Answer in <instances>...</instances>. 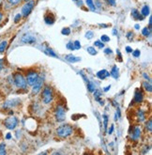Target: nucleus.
<instances>
[{"label":"nucleus","instance_id":"1","mask_svg":"<svg viewBox=\"0 0 152 155\" xmlns=\"http://www.w3.org/2000/svg\"><path fill=\"white\" fill-rule=\"evenodd\" d=\"M73 133V129L71 125L69 124H66V125H62L59 128H57L56 130V134L58 136H60V137H64L66 138L68 136L72 135Z\"/></svg>","mask_w":152,"mask_h":155},{"label":"nucleus","instance_id":"2","mask_svg":"<svg viewBox=\"0 0 152 155\" xmlns=\"http://www.w3.org/2000/svg\"><path fill=\"white\" fill-rule=\"evenodd\" d=\"M13 81H14L15 86L17 87H19V88L26 89V87H27L26 79H25V77L19 73H15L13 74Z\"/></svg>","mask_w":152,"mask_h":155},{"label":"nucleus","instance_id":"3","mask_svg":"<svg viewBox=\"0 0 152 155\" xmlns=\"http://www.w3.org/2000/svg\"><path fill=\"white\" fill-rule=\"evenodd\" d=\"M53 98H54V94H53L52 87H50L49 86L44 87L43 91H42V101H43V103L46 104H50L53 101Z\"/></svg>","mask_w":152,"mask_h":155},{"label":"nucleus","instance_id":"4","mask_svg":"<svg viewBox=\"0 0 152 155\" xmlns=\"http://www.w3.org/2000/svg\"><path fill=\"white\" fill-rule=\"evenodd\" d=\"M66 118V110L62 105H57L56 108V120L58 122H62Z\"/></svg>","mask_w":152,"mask_h":155},{"label":"nucleus","instance_id":"5","mask_svg":"<svg viewBox=\"0 0 152 155\" xmlns=\"http://www.w3.org/2000/svg\"><path fill=\"white\" fill-rule=\"evenodd\" d=\"M17 123H18V120L15 117H9L4 121L6 128H8L9 130H14L17 126Z\"/></svg>","mask_w":152,"mask_h":155},{"label":"nucleus","instance_id":"6","mask_svg":"<svg viewBox=\"0 0 152 155\" xmlns=\"http://www.w3.org/2000/svg\"><path fill=\"white\" fill-rule=\"evenodd\" d=\"M34 5H35L34 1H27V3H26L22 8V15L24 17H27L31 13V11L34 8Z\"/></svg>","mask_w":152,"mask_h":155},{"label":"nucleus","instance_id":"7","mask_svg":"<svg viewBox=\"0 0 152 155\" xmlns=\"http://www.w3.org/2000/svg\"><path fill=\"white\" fill-rule=\"evenodd\" d=\"M38 78H39V74L36 73V71H30L27 73V76H26V83L29 86H33L35 83L37 82Z\"/></svg>","mask_w":152,"mask_h":155},{"label":"nucleus","instance_id":"8","mask_svg":"<svg viewBox=\"0 0 152 155\" xmlns=\"http://www.w3.org/2000/svg\"><path fill=\"white\" fill-rule=\"evenodd\" d=\"M42 85H43V79H42V78H39V77L38 80H37V82L35 83V84L32 86V87H33V88H32L33 94L39 93L40 89L42 88Z\"/></svg>","mask_w":152,"mask_h":155},{"label":"nucleus","instance_id":"9","mask_svg":"<svg viewBox=\"0 0 152 155\" xmlns=\"http://www.w3.org/2000/svg\"><path fill=\"white\" fill-rule=\"evenodd\" d=\"M22 43H28V44H33L36 43V39H35V37H33V36L31 35H24L23 36V38H22Z\"/></svg>","mask_w":152,"mask_h":155},{"label":"nucleus","instance_id":"10","mask_svg":"<svg viewBox=\"0 0 152 155\" xmlns=\"http://www.w3.org/2000/svg\"><path fill=\"white\" fill-rule=\"evenodd\" d=\"M143 99H144L143 92L141 90H139V89H137L135 93H134V102L137 103V104H140V103L143 102Z\"/></svg>","mask_w":152,"mask_h":155},{"label":"nucleus","instance_id":"11","mask_svg":"<svg viewBox=\"0 0 152 155\" xmlns=\"http://www.w3.org/2000/svg\"><path fill=\"white\" fill-rule=\"evenodd\" d=\"M110 75V73H108V71L106 70H102V71H99L97 73V77L99 79L101 80H103L105 79L106 77H108Z\"/></svg>","mask_w":152,"mask_h":155},{"label":"nucleus","instance_id":"12","mask_svg":"<svg viewBox=\"0 0 152 155\" xmlns=\"http://www.w3.org/2000/svg\"><path fill=\"white\" fill-rule=\"evenodd\" d=\"M132 16L133 17V19H135V20H140V21L144 20V16L135 9L132 10Z\"/></svg>","mask_w":152,"mask_h":155},{"label":"nucleus","instance_id":"13","mask_svg":"<svg viewBox=\"0 0 152 155\" xmlns=\"http://www.w3.org/2000/svg\"><path fill=\"white\" fill-rule=\"evenodd\" d=\"M65 59L67 61H69V62H71V63H75V62H78V61H80L81 60V57H75V56H73V55H67L66 57H65Z\"/></svg>","mask_w":152,"mask_h":155},{"label":"nucleus","instance_id":"14","mask_svg":"<svg viewBox=\"0 0 152 155\" xmlns=\"http://www.w3.org/2000/svg\"><path fill=\"white\" fill-rule=\"evenodd\" d=\"M44 21H45L46 24H47V25H53V24L55 23V17L52 13L46 14L44 16Z\"/></svg>","mask_w":152,"mask_h":155},{"label":"nucleus","instance_id":"15","mask_svg":"<svg viewBox=\"0 0 152 155\" xmlns=\"http://www.w3.org/2000/svg\"><path fill=\"white\" fill-rule=\"evenodd\" d=\"M140 135H141V129L139 127H135L132 132V138L133 140H136L140 137Z\"/></svg>","mask_w":152,"mask_h":155},{"label":"nucleus","instance_id":"16","mask_svg":"<svg viewBox=\"0 0 152 155\" xmlns=\"http://www.w3.org/2000/svg\"><path fill=\"white\" fill-rule=\"evenodd\" d=\"M94 98H95V100L97 101V102H99L101 104H103V101H101V96H102V91H100V90H98V89H95L94 91Z\"/></svg>","mask_w":152,"mask_h":155},{"label":"nucleus","instance_id":"17","mask_svg":"<svg viewBox=\"0 0 152 155\" xmlns=\"http://www.w3.org/2000/svg\"><path fill=\"white\" fill-rule=\"evenodd\" d=\"M118 73H119V70L118 68L116 67V66H114L112 68V70H111V73H110V75L114 77L115 79H118Z\"/></svg>","mask_w":152,"mask_h":155},{"label":"nucleus","instance_id":"18","mask_svg":"<svg viewBox=\"0 0 152 155\" xmlns=\"http://www.w3.org/2000/svg\"><path fill=\"white\" fill-rule=\"evenodd\" d=\"M17 103H19L18 100H10V101H8V102L4 104V107H11V106L17 105V104H18Z\"/></svg>","mask_w":152,"mask_h":155},{"label":"nucleus","instance_id":"19","mask_svg":"<svg viewBox=\"0 0 152 155\" xmlns=\"http://www.w3.org/2000/svg\"><path fill=\"white\" fill-rule=\"evenodd\" d=\"M86 3L87 5V7L90 9V10H92V11L96 10V6H95L94 2H93V0H86Z\"/></svg>","mask_w":152,"mask_h":155},{"label":"nucleus","instance_id":"20","mask_svg":"<svg viewBox=\"0 0 152 155\" xmlns=\"http://www.w3.org/2000/svg\"><path fill=\"white\" fill-rule=\"evenodd\" d=\"M137 118H138V120L140 122H142L145 120V113L143 110H138L137 112Z\"/></svg>","mask_w":152,"mask_h":155},{"label":"nucleus","instance_id":"21","mask_svg":"<svg viewBox=\"0 0 152 155\" xmlns=\"http://www.w3.org/2000/svg\"><path fill=\"white\" fill-rule=\"evenodd\" d=\"M141 14L144 17L149 15V7H148V6H147V5L144 6V7L142 8V10H141Z\"/></svg>","mask_w":152,"mask_h":155},{"label":"nucleus","instance_id":"22","mask_svg":"<svg viewBox=\"0 0 152 155\" xmlns=\"http://www.w3.org/2000/svg\"><path fill=\"white\" fill-rule=\"evenodd\" d=\"M142 34L145 36V37H150V35H151V28H149V27L143 28Z\"/></svg>","mask_w":152,"mask_h":155},{"label":"nucleus","instance_id":"23","mask_svg":"<svg viewBox=\"0 0 152 155\" xmlns=\"http://www.w3.org/2000/svg\"><path fill=\"white\" fill-rule=\"evenodd\" d=\"M143 86H144L145 89L147 91H148V92H151V91H152V87H151L150 82H148V81L144 82V83H143Z\"/></svg>","mask_w":152,"mask_h":155},{"label":"nucleus","instance_id":"24","mask_svg":"<svg viewBox=\"0 0 152 155\" xmlns=\"http://www.w3.org/2000/svg\"><path fill=\"white\" fill-rule=\"evenodd\" d=\"M86 51H87V53H88V54H90L91 56H95V55H97V54H98L97 50L95 49V47H91V46L87 47Z\"/></svg>","mask_w":152,"mask_h":155},{"label":"nucleus","instance_id":"25","mask_svg":"<svg viewBox=\"0 0 152 155\" xmlns=\"http://www.w3.org/2000/svg\"><path fill=\"white\" fill-rule=\"evenodd\" d=\"M7 45H8V43L6 40H3L1 43H0V53H4L6 48H7Z\"/></svg>","mask_w":152,"mask_h":155},{"label":"nucleus","instance_id":"26","mask_svg":"<svg viewBox=\"0 0 152 155\" xmlns=\"http://www.w3.org/2000/svg\"><path fill=\"white\" fill-rule=\"evenodd\" d=\"M86 85H87V88H88V91H90V92H93L95 90V85L93 84V83H91L90 81H88L86 83Z\"/></svg>","mask_w":152,"mask_h":155},{"label":"nucleus","instance_id":"27","mask_svg":"<svg viewBox=\"0 0 152 155\" xmlns=\"http://www.w3.org/2000/svg\"><path fill=\"white\" fill-rule=\"evenodd\" d=\"M145 128H147L148 130V132H152V120L151 118H149L148 121L147 122V124H145Z\"/></svg>","mask_w":152,"mask_h":155},{"label":"nucleus","instance_id":"28","mask_svg":"<svg viewBox=\"0 0 152 155\" xmlns=\"http://www.w3.org/2000/svg\"><path fill=\"white\" fill-rule=\"evenodd\" d=\"M103 126H104V131L107 129V124H108V117L106 115H103Z\"/></svg>","mask_w":152,"mask_h":155},{"label":"nucleus","instance_id":"29","mask_svg":"<svg viewBox=\"0 0 152 155\" xmlns=\"http://www.w3.org/2000/svg\"><path fill=\"white\" fill-rule=\"evenodd\" d=\"M61 33L63 35H65V36H68V35L71 34V29H69V27H64L61 30Z\"/></svg>","mask_w":152,"mask_h":155},{"label":"nucleus","instance_id":"30","mask_svg":"<svg viewBox=\"0 0 152 155\" xmlns=\"http://www.w3.org/2000/svg\"><path fill=\"white\" fill-rule=\"evenodd\" d=\"M94 44H95V46L99 47V48H101V49H102L104 47V43H102V40H96L94 43Z\"/></svg>","mask_w":152,"mask_h":155},{"label":"nucleus","instance_id":"31","mask_svg":"<svg viewBox=\"0 0 152 155\" xmlns=\"http://www.w3.org/2000/svg\"><path fill=\"white\" fill-rule=\"evenodd\" d=\"M0 154H6V145L5 143L0 144Z\"/></svg>","mask_w":152,"mask_h":155},{"label":"nucleus","instance_id":"32","mask_svg":"<svg viewBox=\"0 0 152 155\" xmlns=\"http://www.w3.org/2000/svg\"><path fill=\"white\" fill-rule=\"evenodd\" d=\"M101 40L102 41V43H108V41H110V38L107 35H102L101 37Z\"/></svg>","mask_w":152,"mask_h":155},{"label":"nucleus","instance_id":"33","mask_svg":"<svg viewBox=\"0 0 152 155\" xmlns=\"http://www.w3.org/2000/svg\"><path fill=\"white\" fill-rule=\"evenodd\" d=\"M93 36H94V32L93 31H87L86 33V38L88 39V40H91L93 38Z\"/></svg>","mask_w":152,"mask_h":155},{"label":"nucleus","instance_id":"34","mask_svg":"<svg viewBox=\"0 0 152 155\" xmlns=\"http://www.w3.org/2000/svg\"><path fill=\"white\" fill-rule=\"evenodd\" d=\"M46 51H47V54H48L49 56H51V57H57V56H56V54L54 51H53L51 48H47V49H46Z\"/></svg>","mask_w":152,"mask_h":155},{"label":"nucleus","instance_id":"35","mask_svg":"<svg viewBox=\"0 0 152 155\" xmlns=\"http://www.w3.org/2000/svg\"><path fill=\"white\" fill-rule=\"evenodd\" d=\"M73 44H74V48L76 49V50H79V49H81V44H80V41L79 40H75L74 43H73Z\"/></svg>","mask_w":152,"mask_h":155},{"label":"nucleus","instance_id":"36","mask_svg":"<svg viewBox=\"0 0 152 155\" xmlns=\"http://www.w3.org/2000/svg\"><path fill=\"white\" fill-rule=\"evenodd\" d=\"M67 48L68 49H69V50H75V48H74V44H73V43L72 41H69V43H67Z\"/></svg>","mask_w":152,"mask_h":155},{"label":"nucleus","instance_id":"37","mask_svg":"<svg viewBox=\"0 0 152 155\" xmlns=\"http://www.w3.org/2000/svg\"><path fill=\"white\" fill-rule=\"evenodd\" d=\"M140 50H138V49H136V50H134V51H132V56L134 57H140Z\"/></svg>","mask_w":152,"mask_h":155},{"label":"nucleus","instance_id":"38","mask_svg":"<svg viewBox=\"0 0 152 155\" xmlns=\"http://www.w3.org/2000/svg\"><path fill=\"white\" fill-rule=\"evenodd\" d=\"M21 18H22V14H20V13H18L16 16H15V18H14V22L17 24V23H19L20 21H21Z\"/></svg>","mask_w":152,"mask_h":155},{"label":"nucleus","instance_id":"39","mask_svg":"<svg viewBox=\"0 0 152 155\" xmlns=\"http://www.w3.org/2000/svg\"><path fill=\"white\" fill-rule=\"evenodd\" d=\"M9 3H10L11 5H16V4H18L21 0H8Z\"/></svg>","mask_w":152,"mask_h":155},{"label":"nucleus","instance_id":"40","mask_svg":"<svg viewBox=\"0 0 152 155\" xmlns=\"http://www.w3.org/2000/svg\"><path fill=\"white\" fill-rule=\"evenodd\" d=\"M110 6H115V0H105Z\"/></svg>","mask_w":152,"mask_h":155},{"label":"nucleus","instance_id":"41","mask_svg":"<svg viewBox=\"0 0 152 155\" xmlns=\"http://www.w3.org/2000/svg\"><path fill=\"white\" fill-rule=\"evenodd\" d=\"M132 37H133V33H132V32L130 31V32H128V33H127V38H128V40H131L132 39Z\"/></svg>","mask_w":152,"mask_h":155},{"label":"nucleus","instance_id":"42","mask_svg":"<svg viewBox=\"0 0 152 155\" xmlns=\"http://www.w3.org/2000/svg\"><path fill=\"white\" fill-rule=\"evenodd\" d=\"M104 53L107 54V55H108V54H112V49H111V48H106L104 50Z\"/></svg>","mask_w":152,"mask_h":155},{"label":"nucleus","instance_id":"43","mask_svg":"<svg viewBox=\"0 0 152 155\" xmlns=\"http://www.w3.org/2000/svg\"><path fill=\"white\" fill-rule=\"evenodd\" d=\"M113 131H114V125H111V127L108 131V134H113Z\"/></svg>","mask_w":152,"mask_h":155},{"label":"nucleus","instance_id":"44","mask_svg":"<svg viewBox=\"0 0 152 155\" xmlns=\"http://www.w3.org/2000/svg\"><path fill=\"white\" fill-rule=\"evenodd\" d=\"M126 51H127V53H132V49L131 48L130 46H127L126 47Z\"/></svg>","mask_w":152,"mask_h":155},{"label":"nucleus","instance_id":"45","mask_svg":"<svg viewBox=\"0 0 152 155\" xmlns=\"http://www.w3.org/2000/svg\"><path fill=\"white\" fill-rule=\"evenodd\" d=\"M143 76H144L145 78L147 79V80H148V82H150V81H151V80H150V78L148 77V75H147V73H143Z\"/></svg>","mask_w":152,"mask_h":155},{"label":"nucleus","instance_id":"46","mask_svg":"<svg viewBox=\"0 0 152 155\" xmlns=\"http://www.w3.org/2000/svg\"><path fill=\"white\" fill-rule=\"evenodd\" d=\"M111 88V86H108V87H104V89H103V91H105V92H107L109 89Z\"/></svg>","mask_w":152,"mask_h":155},{"label":"nucleus","instance_id":"47","mask_svg":"<svg viewBox=\"0 0 152 155\" xmlns=\"http://www.w3.org/2000/svg\"><path fill=\"white\" fill-rule=\"evenodd\" d=\"M2 69H3V61H2V59H0V71Z\"/></svg>","mask_w":152,"mask_h":155},{"label":"nucleus","instance_id":"48","mask_svg":"<svg viewBox=\"0 0 152 155\" xmlns=\"http://www.w3.org/2000/svg\"><path fill=\"white\" fill-rule=\"evenodd\" d=\"M116 54H118V55L119 56V59H120V60H121V54H120V52H119V50H118V49L116 50Z\"/></svg>","mask_w":152,"mask_h":155},{"label":"nucleus","instance_id":"49","mask_svg":"<svg viewBox=\"0 0 152 155\" xmlns=\"http://www.w3.org/2000/svg\"><path fill=\"white\" fill-rule=\"evenodd\" d=\"M6 138H7V139H10L11 138V134H8L7 135H6Z\"/></svg>","mask_w":152,"mask_h":155},{"label":"nucleus","instance_id":"50","mask_svg":"<svg viewBox=\"0 0 152 155\" xmlns=\"http://www.w3.org/2000/svg\"><path fill=\"white\" fill-rule=\"evenodd\" d=\"M100 26H102V27H107L108 26L107 25H104V24H100Z\"/></svg>","mask_w":152,"mask_h":155},{"label":"nucleus","instance_id":"51","mask_svg":"<svg viewBox=\"0 0 152 155\" xmlns=\"http://www.w3.org/2000/svg\"><path fill=\"white\" fill-rule=\"evenodd\" d=\"M134 27H135V29H139V28H140V26H139L138 24H137V25L134 26Z\"/></svg>","mask_w":152,"mask_h":155},{"label":"nucleus","instance_id":"52","mask_svg":"<svg viewBox=\"0 0 152 155\" xmlns=\"http://www.w3.org/2000/svg\"><path fill=\"white\" fill-rule=\"evenodd\" d=\"M2 17H3V14L0 12V22H1V20H2Z\"/></svg>","mask_w":152,"mask_h":155},{"label":"nucleus","instance_id":"53","mask_svg":"<svg viewBox=\"0 0 152 155\" xmlns=\"http://www.w3.org/2000/svg\"><path fill=\"white\" fill-rule=\"evenodd\" d=\"M113 33H114L115 35L116 34V30H115V29H114V30H113Z\"/></svg>","mask_w":152,"mask_h":155},{"label":"nucleus","instance_id":"54","mask_svg":"<svg viewBox=\"0 0 152 155\" xmlns=\"http://www.w3.org/2000/svg\"><path fill=\"white\" fill-rule=\"evenodd\" d=\"M26 2H27V1H28V0H26Z\"/></svg>","mask_w":152,"mask_h":155},{"label":"nucleus","instance_id":"55","mask_svg":"<svg viewBox=\"0 0 152 155\" xmlns=\"http://www.w3.org/2000/svg\"><path fill=\"white\" fill-rule=\"evenodd\" d=\"M74 1H76V0H74Z\"/></svg>","mask_w":152,"mask_h":155}]
</instances>
